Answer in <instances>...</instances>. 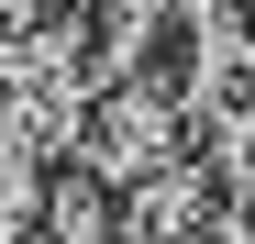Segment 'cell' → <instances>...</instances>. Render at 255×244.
I'll return each instance as SVG.
<instances>
[{
  "label": "cell",
  "mask_w": 255,
  "mask_h": 244,
  "mask_svg": "<svg viewBox=\"0 0 255 244\" xmlns=\"http://www.w3.org/2000/svg\"><path fill=\"white\" fill-rule=\"evenodd\" d=\"M89 100H100V33H89V11H33L0 45V144H33V155L67 167Z\"/></svg>",
  "instance_id": "obj_1"
},
{
  "label": "cell",
  "mask_w": 255,
  "mask_h": 244,
  "mask_svg": "<svg viewBox=\"0 0 255 244\" xmlns=\"http://www.w3.org/2000/svg\"><path fill=\"white\" fill-rule=\"evenodd\" d=\"M178 155H189V100H178V78H166V67L100 78L89 122H78V167L111 178V189H144L155 167H178Z\"/></svg>",
  "instance_id": "obj_2"
},
{
  "label": "cell",
  "mask_w": 255,
  "mask_h": 244,
  "mask_svg": "<svg viewBox=\"0 0 255 244\" xmlns=\"http://www.w3.org/2000/svg\"><path fill=\"white\" fill-rule=\"evenodd\" d=\"M222 211V178L178 155V167H155L144 189H122V244H200V222Z\"/></svg>",
  "instance_id": "obj_3"
},
{
  "label": "cell",
  "mask_w": 255,
  "mask_h": 244,
  "mask_svg": "<svg viewBox=\"0 0 255 244\" xmlns=\"http://www.w3.org/2000/svg\"><path fill=\"white\" fill-rule=\"evenodd\" d=\"M33 233H45V244H122V189H111V178H89V167L67 155L56 189H45V222H33Z\"/></svg>",
  "instance_id": "obj_4"
},
{
  "label": "cell",
  "mask_w": 255,
  "mask_h": 244,
  "mask_svg": "<svg viewBox=\"0 0 255 244\" xmlns=\"http://www.w3.org/2000/svg\"><path fill=\"white\" fill-rule=\"evenodd\" d=\"M200 167L222 178V189H255V78L211 111V155H200Z\"/></svg>",
  "instance_id": "obj_5"
},
{
  "label": "cell",
  "mask_w": 255,
  "mask_h": 244,
  "mask_svg": "<svg viewBox=\"0 0 255 244\" xmlns=\"http://www.w3.org/2000/svg\"><path fill=\"white\" fill-rule=\"evenodd\" d=\"M45 189H56V155L0 144V233H33V222H45Z\"/></svg>",
  "instance_id": "obj_6"
},
{
  "label": "cell",
  "mask_w": 255,
  "mask_h": 244,
  "mask_svg": "<svg viewBox=\"0 0 255 244\" xmlns=\"http://www.w3.org/2000/svg\"><path fill=\"white\" fill-rule=\"evenodd\" d=\"M100 33H122V22H166V0H78Z\"/></svg>",
  "instance_id": "obj_7"
},
{
  "label": "cell",
  "mask_w": 255,
  "mask_h": 244,
  "mask_svg": "<svg viewBox=\"0 0 255 244\" xmlns=\"http://www.w3.org/2000/svg\"><path fill=\"white\" fill-rule=\"evenodd\" d=\"M200 244H255V211H211V222H200Z\"/></svg>",
  "instance_id": "obj_8"
},
{
  "label": "cell",
  "mask_w": 255,
  "mask_h": 244,
  "mask_svg": "<svg viewBox=\"0 0 255 244\" xmlns=\"http://www.w3.org/2000/svg\"><path fill=\"white\" fill-rule=\"evenodd\" d=\"M33 11H45V0H0V45H11V33H22Z\"/></svg>",
  "instance_id": "obj_9"
},
{
  "label": "cell",
  "mask_w": 255,
  "mask_h": 244,
  "mask_svg": "<svg viewBox=\"0 0 255 244\" xmlns=\"http://www.w3.org/2000/svg\"><path fill=\"white\" fill-rule=\"evenodd\" d=\"M0 244H45V233H0Z\"/></svg>",
  "instance_id": "obj_10"
}]
</instances>
